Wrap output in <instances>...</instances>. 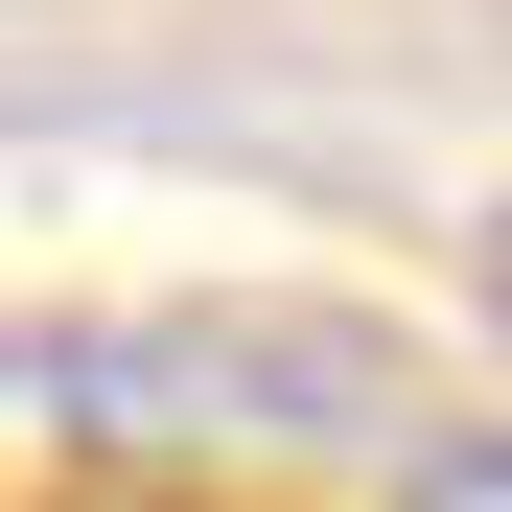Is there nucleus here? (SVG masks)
Segmentation results:
<instances>
[{"instance_id":"f257e3e1","label":"nucleus","mask_w":512,"mask_h":512,"mask_svg":"<svg viewBox=\"0 0 512 512\" xmlns=\"http://www.w3.org/2000/svg\"><path fill=\"white\" fill-rule=\"evenodd\" d=\"M419 512H512V443H489V466H443V489H419Z\"/></svg>"},{"instance_id":"f03ea898","label":"nucleus","mask_w":512,"mask_h":512,"mask_svg":"<svg viewBox=\"0 0 512 512\" xmlns=\"http://www.w3.org/2000/svg\"><path fill=\"white\" fill-rule=\"evenodd\" d=\"M489 303H512V233H489Z\"/></svg>"}]
</instances>
